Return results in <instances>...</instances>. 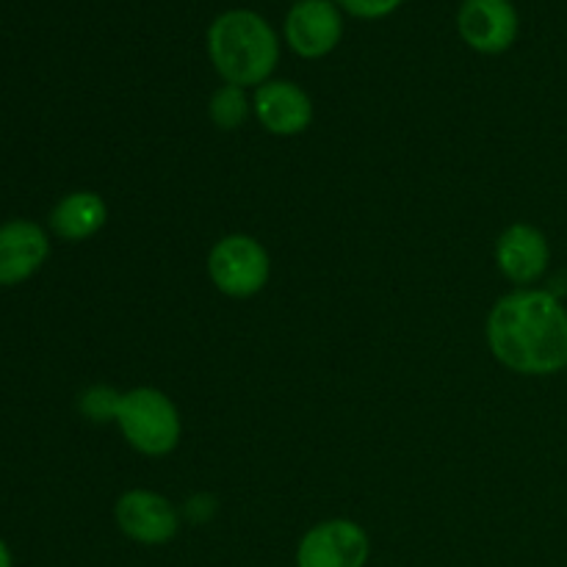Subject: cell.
<instances>
[{
    "mask_svg": "<svg viewBox=\"0 0 567 567\" xmlns=\"http://www.w3.org/2000/svg\"><path fill=\"white\" fill-rule=\"evenodd\" d=\"M493 358L524 377H551L567 369V310L554 293L513 291L487 313Z\"/></svg>",
    "mask_w": 567,
    "mask_h": 567,
    "instance_id": "6da1fadb",
    "label": "cell"
},
{
    "mask_svg": "<svg viewBox=\"0 0 567 567\" xmlns=\"http://www.w3.org/2000/svg\"><path fill=\"white\" fill-rule=\"evenodd\" d=\"M208 59L230 86H255L271 81L280 64V37L264 14L252 9L221 11L208 28Z\"/></svg>",
    "mask_w": 567,
    "mask_h": 567,
    "instance_id": "7a4b0ae2",
    "label": "cell"
},
{
    "mask_svg": "<svg viewBox=\"0 0 567 567\" xmlns=\"http://www.w3.org/2000/svg\"><path fill=\"white\" fill-rule=\"evenodd\" d=\"M114 421L127 446L144 457H166L181 443V413L158 388L142 385L122 393Z\"/></svg>",
    "mask_w": 567,
    "mask_h": 567,
    "instance_id": "3957f363",
    "label": "cell"
},
{
    "mask_svg": "<svg viewBox=\"0 0 567 567\" xmlns=\"http://www.w3.org/2000/svg\"><path fill=\"white\" fill-rule=\"evenodd\" d=\"M210 282L225 297L249 299L269 282L271 260L264 244L247 233H230L210 247L208 255Z\"/></svg>",
    "mask_w": 567,
    "mask_h": 567,
    "instance_id": "277c9868",
    "label": "cell"
},
{
    "mask_svg": "<svg viewBox=\"0 0 567 567\" xmlns=\"http://www.w3.org/2000/svg\"><path fill=\"white\" fill-rule=\"evenodd\" d=\"M371 540L354 520L330 518L302 535L297 546V567H365Z\"/></svg>",
    "mask_w": 567,
    "mask_h": 567,
    "instance_id": "5b68a950",
    "label": "cell"
},
{
    "mask_svg": "<svg viewBox=\"0 0 567 567\" xmlns=\"http://www.w3.org/2000/svg\"><path fill=\"white\" fill-rule=\"evenodd\" d=\"M282 33L299 59H324L343 39V11L336 0H297L288 9Z\"/></svg>",
    "mask_w": 567,
    "mask_h": 567,
    "instance_id": "8992f818",
    "label": "cell"
},
{
    "mask_svg": "<svg viewBox=\"0 0 567 567\" xmlns=\"http://www.w3.org/2000/svg\"><path fill=\"white\" fill-rule=\"evenodd\" d=\"M116 526L127 540L138 546H166L181 532V515L175 504L153 491H127L116 498Z\"/></svg>",
    "mask_w": 567,
    "mask_h": 567,
    "instance_id": "52a82bcc",
    "label": "cell"
},
{
    "mask_svg": "<svg viewBox=\"0 0 567 567\" xmlns=\"http://www.w3.org/2000/svg\"><path fill=\"white\" fill-rule=\"evenodd\" d=\"M518 11L513 0H463L457 9V31L471 50L502 55L518 39Z\"/></svg>",
    "mask_w": 567,
    "mask_h": 567,
    "instance_id": "ba28073f",
    "label": "cell"
},
{
    "mask_svg": "<svg viewBox=\"0 0 567 567\" xmlns=\"http://www.w3.org/2000/svg\"><path fill=\"white\" fill-rule=\"evenodd\" d=\"M252 114L271 136H299L313 122V100L293 81H266L252 94Z\"/></svg>",
    "mask_w": 567,
    "mask_h": 567,
    "instance_id": "9c48e42d",
    "label": "cell"
},
{
    "mask_svg": "<svg viewBox=\"0 0 567 567\" xmlns=\"http://www.w3.org/2000/svg\"><path fill=\"white\" fill-rule=\"evenodd\" d=\"M498 271L515 286H532L546 275L551 264V247L543 230L526 221H515L496 241Z\"/></svg>",
    "mask_w": 567,
    "mask_h": 567,
    "instance_id": "30bf717a",
    "label": "cell"
},
{
    "mask_svg": "<svg viewBox=\"0 0 567 567\" xmlns=\"http://www.w3.org/2000/svg\"><path fill=\"white\" fill-rule=\"evenodd\" d=\"M50 255V238L31 219L0 225V288H11L37 275Z\"/></svg>",
    "mask_w": 567,
    "mask_h": 567,
    "instance_id": "8fae6325",
    "label": "cell"
},
{
    "mask_svg": "<svg viewBox=\"0 0 567 567\" xmlns=\"http://www.w3.org/2000/svg\"><path fill=\"white\" fill-rule=\"evenodd\" d=\"M109 221V205L97 192H72L50 210V230L61 241H86L97 236Z\"/></svg>",
    "mask_w": 567,
    "mask_h": 567,
    "instance_id": "7c38bea8",
    "label": "cell"
},
{
    "mask_svg": "<svg viewBox=\"0 0 567 567\" xmlns=\"http://www.w3.org/2000/svg\"><path fill=\"white\" fill-rule=\"evenodd\" d=\"M208 116L219 131H238L252 116V100H249L247 89L230 86V83L216 89L210 94Z\"/></svg>",
    "mask_w": 567,
    "mask_h": 567,
    "instance_id": "4fadbf2b",
    "label": "cell"
},
{
    "mask_svg": "<svg viewBox=\"0 0 567 567\" xmlns=\"http://www.w3.org/2000/svg\"><path fill=\"white\" fill-rule=\"evenodd\" d=\"M120 396L114 388L109 385H94L89 391H83L81 396V410L86 419L92 421H114L116 419V408H120Z\"/></svg>",
    "mask_w": 567,
    "mask_h": 567,
    "instance_id": "5bb4252c",
    "label": "cell"
},
{
    "mask_svg": "<svg viewBox=\"0 0 567 567\" xmlns=\"http://www.w3.org/2000/svg\"><path fill=\"white\" fill-rule=\"evenodd\" d=\"M336 3L338 9L358 17V20H382V17H391L393 11L402 9L404 0H336Z\"/></svg>",
    "mask_w": 567,
    "mask_h": 567,
    "instance_id": "9a60e30c",
    "label": "cell"
},
{
    "mask_svg": "<svg viewBox=\"0 0 567 567\" xmlns=\"http://www.w3.org/2000/svg\"><path fill=\"white\" fill-rule=\"evenodd\" d=\"M0 567H11V551L3 540H0Z\"/></svg>",
    "mask_w": 567,
    "mask_h": 567,
    "instance_id": "2e32d148",
    "label": "cell"
}]
</instances>
